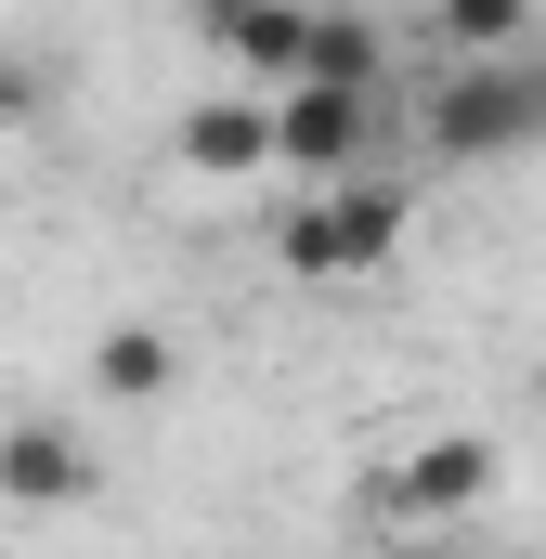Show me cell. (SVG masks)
I'll return each mask as SVG.
<instances>
[{
    "label": "cell",
    "mask_w": 546,
    "mask_h": 559,
    "mask_svg": "<svg viewBox=\"0 0 546 559\" xmlns=\"http://www.w3.org/2000/svg\"><path fill=\"white\" fill-rule=\"evenodd\" d=\"M26 118H39V66H26V52H0V131H26Z\"/></svg>",
    "instance_id": "7c38bea8"
},
{
    "label": "cell",
    "mask_w": 546,
    "mask_h": 559,
    "mask_svg": "<svg viewBox=\"0 0 546 559\" xmlns=\"http://www.w3.org/2000/svg\"><path fill=\"white\" fill-rule=\"evenodd\" d=\"M378 547H391V559H468L455 534H378Z\"/></svg>",
    "instance_id": "4fadbf2b"
},
{
    "label": "cell",
    "mask_w": 546,
    "mask_h": 559,
    "mask_svg": "<svg viewBox=\"0 0 546 559\" xmlns=\"http://www.w3.org/2000/svg\"><path fill=\"white\" fill-rule=\"evenodd\" d=\"M416 143L442 169H495V156L546 143V52H455L416 105Z\"/></svg>",
    "instance_id": "6da1fadb"
},
{
    "label": "cell",
    "mask_w": 546,
    "mask_h": 559,
    "mask_svg": "<svg viewBox=\"0 0 546 559\" xmlns=\"http://www.w3.org/2000/svg\"><path fill=\"white\" fill-rule=\"evenodd\" d=\"M105 495V455L79 417H0V521H66Z\"/></svg>",
    "instance_id": "277c9868"
},
{
    "label": "cell",
    "mask_w": 546,
    "mask_h": 559,
    "mask_svg": "<svg viewBox=\"0 0 546 559\" xmlns=\"http://www.w3.org/2000/svg\"><path fill=\"white\" fill-rule=\"evenodd\" d=\"M235 13H248V0H195V39H222V26H235Z\"/></svg>",
    "instance_id": "5bb4252c"
},
{
    "label": "cell",
    "mask_w": 546,
    "mask_h": 559,
    "mask_svg": "<svg viewBox=\"0 0 546 559\" xmlns=\"http://www.w3.org/2000/svg\"><path fill=\"white\" fill-rule=\"evenodd\" d=\"M312 79H339V92H391V26L352 13V0H325V13H312Z\"/></svg>",
    "instance_id": "9c48e42d"
},
{
    "label": "cell",
    "mask_w": 546,
    "mask_h": 559,
    "mask_svg": "<svg viewBox=\"0 0 546 559\" xmlns=\"http://www.w3.org/2000/svg\"><path fill=\"white\" fill-rule=\"evenodd\" d=\"M378 105H391V92H339V79L273 92V169H286V182H352V169H378Z\"/></svg>",
    "instance_id": "3957f363"
},
{
    "label": "cell",
    "mask_w": 546,
    "mask_h": 559,
    "mask_svg": "<svg viewBox=\"0 0 546 559\" xmlns=\"http://www.w3.org/2000/svg\"><path fill=\"white\" fill-rule=\"evenodd\" d=\"M92 391H105V404H169V391H182V338H169V325H105V338H92Z\"/></svg>",
    "instance_id": "ba28073f"
},
{
    "label": "cell",
    "mask_w": 546,
    "mask_h": 559,
    "mask_svg": "<svg viewBox=\"0 0 546 559\" xmlns=\"http://www.w3.org/2000/svg\"><path fill=\"white\" fill-rule=\"evenodd\" d=\"M312 195L339 209V261H352V274L404 261V235H416V195L391 182V169H352V182H312Z\"/></svg>",
    "instance_id": "8992f818"
},
{
    "label": "cell",
    "mask_w": 546,
    "mask_h": 559,
    "mask_svg": "<svg viewBox=\"0 0 546 559\" xmlns=\"http://www.w3.org/2000/svg\"><path fill=\"white\" fill-rule=\"evenodd\" d=\"M169 169H182V182H273V92L182 105V118H169Z\"/></svg>",
    "instance_id": "5b68a950"
},
{
    "label": "cell",
    "mask_w": 546,
    "mask_h": 559,
    "mask_svg": "<svg viewBox=\"0 0 546 559\" xmlns=\"http://www.w3.org/2000/svg\"><path fill=\"white\" fill-rule=\"evenodd\" d=\"M429 26H442V52H534L546 0H429Z\"/></svg>",
    "instance_id": "8fae6325"
},
{
    "label": "cell",
    "mask_w": 546,
    "mask_h": 559,
    "mask_svg": "<svg viewBox=\"0 0 546 559\" xmlns=\"http://www.w3.org/2000/svg\"><path fill=\"white\" fill-rule=\"evenodd\" d=\"M312 13H325V0H248V13L222 26V52H235L261 92H299V79H312Z\"/></svg>",
    "instance_id": "52a82bcc"
},
{
    "label": "cell",
    "mask_w": 546,
    "mask_h": 559,
    "mask_svg": "<svg viewBox=\"0 0 546 559\" xmlns=\"http://www.w3.org/2000/svg\"><path fill=\"white\" fill-rule=\"evenodd\" d=\"M273 274H286V286H352V261H339V209H325V195L273 209Z\"/></svg>",
    "instance_id": "30bf717a"
},
{
    "label": "cell",
    "mask_w": 546,
    "mask_h": 559,
    "mask_svg": "<svg viewBox=\"0 0 546 559\" xmlns=\"http://www.w3.org/2000/svg\"><path fill=\"white\" fill-rule=\"evenodd\" d=\"M508 495V455H495V429H416L391 468H365V534H455V521H482Z\"/></svg>",
    "instance_id": "7a4b0ae2"
}]
</instances>
